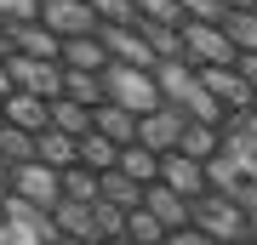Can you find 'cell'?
Instances as JSON below:
<instances>
[{
  "mask_svg": "<svg viewBox=\"0 0 257 245\" xmlns=\"http://www.w3.org/2000/svg\"><path fill=\"white\" fill-rule=\"evenodd\" d=\"M189 228L206 234L211 245H240L251 234V205H240V200H229V194L206 188L200 200H194V211H189Z\"/></svg>",
  "mask_w": 257,
  "mask_h": 245,
  "instance_id": "6da1fadb",
  "label": "cell"
},
{
  "mask_svg": "<svg viewBox=\"0 0 257 245\" xmlns=\"http://www.w3.org/2000/svg\"><path fill=\"white\" fill-rule=\"evenodd\" d=\"M103 103L126 114H155L160 109V86H155V69H126V63H109L103 69Z\"/></svg>",
  "mask_w": 257,
  "mask_h": 245,
  "instance_id": "7a4b0ae2",
  "label": "cell"
},
{
  "mask_svg": "<svg viewBox=\"0 0 257 245\" xmlns=\"http://www.w3.org/2000/svg\"><path fill=\"white\" fill-rule=\"evenodd\" d=\"M177 40H183V63H189V69H217V63H234V46H229V35H223L217 23H194V18H183Z\"/></svg>",
  "mask_w": 257,
  "mask_h": 245,
  "instance_id": "3957f363",
  "label": "cell"
},
{
  "mask_svg": "<svg viewBox=\"0 0 257 245\" xmlns=\"http://www.w3.org/2000/svg\"><path fill=\"white\" fill-rule=\"evenodd\" d=\"M6 194H12V200H23V205H40V211H52L57 200H63V188H57V171H52L46 160L12 165V171H6Z\"/></svg>",
  "mask_w": 257,
  "mask_h": 245,
  "instance_id": "277c9868",
  "label": "cell"
},
{
  "mask_svg": "<svg viewBox=\"0 0 257 245\" xmlns=\"http://www.w3.org/2000/svg\"><path fill=\"white\" fill-rule=\"evenodd\" d=\"M6 74H12V91L63 97V63H52V57H23V52H6Z\"/></svg>",
  "mask_w": 257,
  "mask_h": 245,
  "instance_id": "5b68a950",
  "label": "cell"
},
{
  "mask_svg": "<svg viewBox=\"0 0 257 245\" xmlns=\"http://www.w3.org/2000/svg\"><path fill=\"white\" fill-rule=\"evenodd\" d=\"M194 74H200V86L211 91V97H217V109H223V114H251L257 91H251V86L234 74V63H217V69H194Z\"/></svg>",
  "mask_w": 257,
  "mask_h": 245,
  "instance_id": "8992f818",
  "label": "cell"
},
{
  "mask_svg": "<svg viewBox=\"0 0 257 245\" xmlns=\"http://www.w3.org/2000/svg\"><path fill=\"white\" fill-rule=\"evenodd\" d=\"M35 18L46 23L57 40H69V35H97V18H92V6H86V0H40Z\"/></svg>",
  "mask_w": 257,
  "mask_h": 245,
  "instance_id": "52a82bcc",
  "label": "cell"
},
{
  "mask_svg": "<svg viewBox=\"0 0 257 245\" xmlns=\"http://www.w3.org/2000/svg\"><path fill=\"white\" fill-rule=\"evenodd\" d=\"M97 40H103V52H109V63H126V69H155V52L143 46L138 29H126V23H97Z\"/></svg>",
  "mask_w": 257,
  "mask_h": 245,
  "instance_id": "ba28073f",
  "label": "cell"
},
{
  "mask_svg": "<svg viewBox=\"0 0 257 245\" xmlns=\"http://www.w3.org/2000/svg\"><path fill=\"white\" fill-rule=\"evenodd\" d=\"M177 137H183V114H177L172 103H160L155 114H138V143L149 148V154H172Z\"/></svg>",
  "mask_w": 257,
  "mask_h": 245,
  "instance_id": "9c48e42d",
  "label": "cell"
},
{
  "mask_svg": "<svg viewBox=\"0 0 257 245\" xmlns=\"http://www.w3.org/2000/svg\"><path fill=\"white\" fill-rule=\"evenodd\" d=\"M155 182L177 188L183 200H200V194L211 188V182H206V165H200V160H189V154H177V148H172V154H160V177H155Z\"/></svg>",
  "mask_w": 257,
  "mask_h": 245,
  "instance_id": "30bf717a",
  "label": "cell"
},
{
  "mask_svg": "<svg viewBox=\"0 0 257 245\" xmlns=\"http://www.w3.org/2000/svg\"><path fill=\"white\" fill-rule=\"evenodd\" d=\"M143 211H155V217L172 228V234H183L194 200H183V194H177V188H166V182H143Z\"/></svg>",
  "mask_w": 257,
  "mask_h": 245,
  "instance_id": "8fae6325",
  "label": "cell"
},
{
  "mask_svg": "<svg viewBox=\"0 0 257 245\" xmlns=\"http://www.w3.org/2000/svg\"><path fill=\"white\" fill-rule=\"evenodd\" d=\"M6 46L23 52V57H52V63H57V46H63V40H57L40 18H29V23H6Z\"/></svg>",
  "mask_w": 257,
  "mask_h": 245,
  "instance_id": "7c38bea8",
  "label": "cell"
},
{
  "mask_svg": "<svg viewBox=\"0 0 257 245\" xmlns=\"http://www.w3.org/2000/svg\"><path fill=\"white\" fill-rule=\"evenodd\" d=\"M46 103L52 97H35V91H6L0 97V120L23 126V131H46Z\"/></svg>",
  "mask_w": 257,
  "mask_h": 245,
  "instance_id": "4fadbf2b",
  "label": "cell"
},
{
  "mask_svg": "<svg viewBox=\"0 0 257 245\" xmlns=\"http://www.w3.org/2000/svg\"><path fill=\"white\" fill-rule=\"evenodd\" d=\"M57 63H63V69H86V74H103V69H109V52H103L97 35H69L63 46H57Z\"/></svg>",
  "mask_w": 257,
  "mask_h": 245,
  "instance_id": "5bb4252c",
  "label": "cell"
},
{
  "mask_svg": "<svg viewBox=\"0 0 257 245\" xmlns=\"http://www.w3.org/2000/svg\"><path fill=\"white\" fill-rule=\"evenodd\" d=\"M177 154L189 160H217L223 154V126H206V120H183V137H177Z\"/></svg>",
  "mask_w": 257,
  "mask_h": 245,
  "instance_id": "9a60e30c",
  "label": "cell"
},
{
  "mask_svg": "<svg viewBox=\"0 0 257 245\" xmlns=\"http://www.w3.org/2000/svg\"><path fill=\"white\" fill-rule=\"evenodd\" d=\"M35 160H46L52 171H63V165H80V137H69V131H35Z\"/></svg>",
  "mask_w": 257,
  "mask_h": 245,
  "instance_id": "2e32d148",
  "label": "cell"
},
{
  "mask_svg": "<svg viewBox=\"0 0 257 245\" xmlns=\"http://www.w3.org/2000/svg\"><path fill=\"white\" fill-rule=\"evenodd\" d=\"M92 131L109 137L114 148H126V143H138V114L114 109V103H97V109H92Z\"/></svg>",
  "mask_w": 257,
  "mask_h": 245,
  "instance_id": "e0dca14e",
  "label": "cell"
},
{
  "mask_svg": "<svg viewBox=\"0 0 257 245\" xmlns=\"http://www.w3.org/2000/svg\"><path fill=\"white\" fill-rule=\"evenodd\" d=\"M46 126L52 131H69V137H86V131H92V109L74 103V97H52L46 103Z\"/></svg>",
  "mask_w": 257,
  "mask_h": 245,
  "instance_id": "ac0fdd59",
  "label": "cell"
},
{
  "mask_svg": "<svg viewBox=\"0 0 257 245\" xmlns=\"http://www.w3.org/2000/svg\"><path fill=\"white\" fill-rule=\"evenodd\" d=\"M97 200H109V205H120V211H132V205H143V182H132L126 171H97Z\"/></svg>",
  "mask_w": 257,
  "mask_h": 245,
  "instance_id": "d6986e66",
  "label": "cell"
},
{
  "mask_svg": "<svg viewBox=\"0 0 257 245\" xmlns=\"http://www.w3.org/2000/svg\"><path fill=\"white\" fill-rule=\"evenodd\" d=\"M120 239H126V245H166V239H172V228H166L155 211L132 205V211H126V234H120Z\"/></svg>",
  "mask_w": 257,
  "mask_h": 245,
  "instance_id": "ffe728a7",
  "label": "cell"
},
{
  "mask_svg": "<svg viewBox=\"0 0 257 245\" xmlns=\"http://www.w3.org/2000/svg\"><path fill=\"white\" fill-rule=\"evenodd\" d=\"M57 188L74 205H97V171H86V165H63L57 171Z\"/></svg>",
  "mask_w": 257,
  "mask_h": 245,
  "instance_id": "44dd1931",
  "label": "cell"
},
{
  "mask_svg": "<svg viewBox=\"0 0 257 245\" xmlns=\"http://www.w3.org/2000/svg\"><path fill=\"white\" fill-rule=\"evenodd\" d=\"M114 171H126L132 182H155V177H160V154H149L143 143H126L120 160H114Z\"/></svg>",
  "mask_w": 257,
  "mask_h": 245,
  "instance_id": "7402d4cb",
  "label": "cell"
},
{
  "mask_svg": "<svg viewBox=\"0 0 257 245\" xmlns=\"http://www.w3.org/2000/svg\"><path fill=\"white\" fill-rule=\"evenodd\" d=\"M0 160H6V165H29V160H35V131L0 120Z\"/></svg>",
  "mask_w": 257,
  "mask_h": 245,
  "instance_id": "603a6c76",
  "label": "cell"
},
{
  "mask_svg": "<svg viewBox=\"0 0 257 245\" xmlns=\"http://www.w3.org/2000/svg\"><path fill=\"white\" fill-rule=\"evenodd\" d=\"M63 97L86 103V109H97V103H103V74H86V69H63Z\"/></svg>",
  "mask_w": 257,
  "mask_h": 245,
  "instance_id": "cb8c5ba5",
  "label": "cell"
},
{
  "mask_svg": "<svg viewBox=\"0 0 257 245\" xmlns=\"http://www.w3.org/2000/svg\"><path fill=\"white\" fill-rule=\"evenodd\" d=\"M223 35H229L234 52H257V12H223Z\"/></svg>",
  "mask_w": 257,
  "mask_h": 245,
  "instance_id": "d4e9b609",
  "label": "cell"
},
{
  "mask_svg": "<svg viewBox=\"0 0 257 245\" xmlns=\"http://www.w3.org/2000/svg\"><path fill=\"white\" fill-rule=\"evenodd\" d=\"M114 160H120V148L109 143V137H97V131L80 137V165H86V171H109Z\"/></svg>",
  "mask_w": 257,
  "mask_h": 245,
  "instance_id": "484cf974",
  "label": "cell"
},
{
  "mask_svg": "<svg viewBox=\"0 0 257 245\" xmlns=\"http://www.w3.org/2000/svg\"><path fill=\"white\" fill-rule=\"evenodd\" d=\"M92 234H97V245L120 239V234H126V211L109 205V200H97V205H92Z\"/></svg>",
  "mask_w": 257,
  "mask_h": 245,
  "instance_id": "4316f807",
  "label": "cell"
},
{
  "mask_svg": "<svg viewBox=\"0 0 257 245\" xmlns=\"http://www.w3.org/2000/svg\"><path fill=\"white\" fill-rule=\"evenodd\" d=\"M132 6H138V18H149V23L183 29V6H177V0H132Z\"/></svg>",
  "mask_w": 257,
  "mask_h": 245,
  "instance_id": "83f0119b",
  "label": "cell"
},
{
  "mask_svg": "<svg viewBox=\"0 0 257 245\" xmlns=\"http://www.w3.org/2000/svg\"><path fill=\"white\" fill-rule=\"evenodd\" d=\"M86 6H92V18L97 23H138V6H132V0H86Z\"/></svg>",
  "mask_w": 257,
  "mask_h": 245,
  "instance_id": "f1b7e54d",
  "label": "cell"
},
{
  "mask_svg": "<svg viewBox=\"0 0 257 245\" xmlns=\"http://www.w3.org/2000/svg\"><path fill=\"white\" fill-rule=\"evenodd\" d=\"M177 6H183V18H194V23H223V0H177Z\"/></svg>",
  "mask_w": 257,
  "mask_h": 245,
  "instance_id": "f546056e",
  "label": "cell"
},
{
  "mask_svg": "<svg viewBox=\"0 0 257 245\" xmlns=\"http://www.w3.org/2000/svg\"><path fill=\"white\" fill-rule=\"evenodd\" d=\"M40 12V0H0V23H29Z\"/></svg>",
  "mask_w": 257,
  "mask_h": 245,
  "instance_id": "4dcf8cb0",
  "label": "cell"
},
{
  "mask_svg": "<svg viewBox=\"0 0 257 245\" xmlns=\"http://www.w3.org/2000/svg\"><path fill=\"white\" fill-rule=\"evenodd\" d=\"M234 74L257 91V52H234Z\"/></svg>",
  "mask_w": 257,
  "mask_h": 245,
  "instance_id": "1f68e13d",
  "label": "cell"
},
{
  "mask_svg": "<svg viewBox=\"0 0 257 245\" xmlns=\"http://www.w3.org/2000/svg\"><path fill=\"white\" fill-rule=\"evenodd\" d=\"M229 12H257V0H223Z\"/></svg>",
  "mask_w": 257,
  "mask_h": 245,
  "instance_id": "d6a6232c",
  "label": "cell"
},
{
  "mask_svg": "<svg viewBox=\"0 0 257 245\" xmlns=\"http://www.w3.org/2000/svg\"><path fill=\"white\" fill-rule=\"evenodd\" d=\"M12 91V74H6V57H0V97Z\"/></svg>",
  "mask_w": 257,
  "mask_h": 245,
  "instance_id": "836d02e7",
  "label": "cell"
},
{
  "mask_svg": "<svg viewBox=\"0 0 257 245\" xmlns=\"http://www.w3.org/2000/svg\"><path fill=\"white\" fill-rule=\"evenodd\" d=\"M6 52H12V46H6V23H0V57H6Z\"/></svg>",
  "mask_w": 257,
  "mask_h": 245,
  "instance_id": "e575fe53",
  "label": "cell"
},
{
  "mask_svg": "<svg viewBox=\"0 0 257 245\" xmlns=\"http://www.w3.org/2000/svg\"><path fill=\"white\" fill-rule=\"evenodd\" d=\"M6 171H12V165H6V160H0V194H6Z\"/></svg>",
  "mask_w": 257,
  "mask_h": 245,
  "instance_id": "d590c367",
  "label": "cell"
},
{
  "mask_svg": "<svg viewBox=\"0 0 257 245\" xmlns=\"http://www.w3.org/2000/svg\"><path fill=\"white\" fill-rule=\"evenodd\" d=\"M0 239H6V217H0Z\"/></svg>",
  "mask_w": 257,
  "mask_h": 245,
  "instance_id": "8d00e7d4",
  "label": "cell"
},
{
  "mask_svg": "<svg viewBox=\"0 0 257 245\" xmlns=\"http://www.w3.org/2000/svg\"><path fill=\"white\" fill-rule=\"evenodd\" d=\"M251 114H257V103H251Z\"/></svg>",
  "mask_w": 257,
  "mask_h": 245,
  "instance_id": "74e56055",
  "label": "cell"
}]
</instances>
